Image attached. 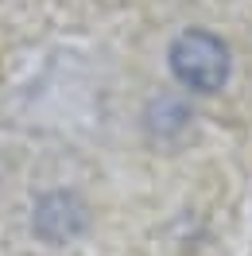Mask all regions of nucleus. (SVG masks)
Instances as JSON below:
<instances>
[{
  "label": "nucleus",
  "mask_w": 252,
  "mask_h": 256,
  "mask_svg": "<svg viewBox=\"0 0 252 256\" xmlns=\"http://www.w3.org/2000/svg\"><path fill=\"white\" fill-rule=\"evenodd\" d=\"M167 66L171 78L198 97H214L229 86L233 74V54L221 35L206 32V28H186L171 39L167 47Z\"/></svg>",
  "instance_id": "nucleus-1"
},
{
  "label": "nucleus",
  "mask_w": 252,
  "mask_h": 256,
  "mask_svg": "<svg viewBox=\"0 0 252 256\" xmlns=\"http://www.w3.org/2000/svg\"><path fill=\"white\" fill-rule=\"evenodd\" d=\"M86 222H90V210H86V202H82L78 194L54 190V194H43L35 202L32 229L47 244H66V240H74L86 229Z\"/></svg>",
  "instance_id": "nucleus-2"
}]
</instances>
